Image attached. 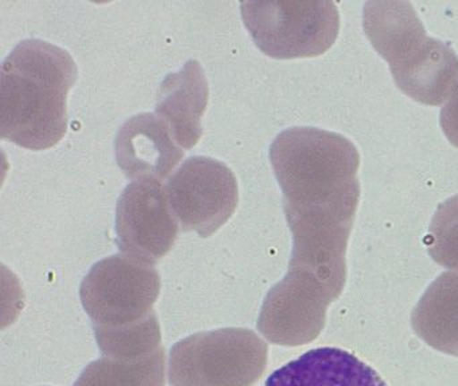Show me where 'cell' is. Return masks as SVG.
<instances>
[{
    "label": "cell",
    "instance_id": "6da1fadb",
    "mask_svg": "<svg viewBox=\"0 0 458 386\" xmlns=\"http://www.w3.org/2000/svg\"><path fill=\"white\" fill-rule=\"evenodd\" d=\"M79 78L71 54L39 39L18 43L0 70V137L31 150L68 130V93Z\"/></svg>",
    "mask_w": 458,
    "mask_h": 386
},
{
    "label": "cell",
    "instance_id": "7a4b0ae2",
    "mask_svg": "<svg viewBox=\"0 0 458 386\" xmlns=\"http://www.w3.org/2000/svg\"><path fill=\"white\" fill-rule=\"evenodd\" d=\"M269 155L284 211L353 222L360 155L350 139L323 129L291 128L276 137Z\"/></svg>",
    "mask_w": 458,
    "mask_h": 386
},
{
    "label": "cell",
    "instance_id": "3957f363",
    "mask_svg": "<svg viewBox=\"0 0 458 386\" xmlns=\"http://www.w3.org/2000/svg\"><path fill=\"white\" fill-rule=\"evenodd\" d=\"M363 29L410 98L428 106L449 98L458 82V55L447 43L426 34L411 3L367 2Z\"/></svg>",
    "mask_w": 458,
    "mask_h": 386
},
{
    "label": "cell",
    "instance_id": "277c9868",
    "mask_svg": "<svg viewBox=\"0 0 458 386\" xmlns=\"http://www.w3.org/2000/svg\"><path fill=\"white\" fill-rule=\"evenodd\" d=\"M241 13L257 47L276 59L321 55L339 34L334 2L249 0L241 3Z\"/></svg>",
    "mask_w": 458,
    "mask_h": 386
},
{
    "label": "cell",
    "instance_id": "5b68a950",
    "mask_svg": "<svg viewBox=\"0 0 458 386\" xmlns=\"http://www.w3.org/2000/svg\"><path fill=\"white\" fill-rule=\"evenodd\" d=\"M168 198L182 230L208 238L237 209L238 182L229 166L210 157L195 155L168 179Z\"/></svg>",
    "mask_w": 458,
    "mask_h": 386
},
{
    "label": "cell",
    "instance_id": "8992f818",
    "mask_svg": "<svg viewBox=\"0 0 458 386\" xmlns=\"http://www.w3.org/2000/svg\"><path fill=\"white\" fill-rule=\"evenodd\" d=\"M157 271L130 256L106 257L82 281L85 310L98 323H131L146 315L159 295Z\"/></svg>",
    "mask_w": 458,
    "mask_h": 386
},
{
    "label": "cell",
    "instance_id": "52a82bcc",
    "mask_svg": "<svg viewBox=\"0 0 458 386\" xmlns=\"http://www.w3.org/2000/svg\"><path fill=\"white\" fill-rule=\"evenodd\" d=\"M116 232L122 251L148 264L173 248L179 222L162 181L138 180L125 188L117 201Z\"/></svg>",
    "mask_w": 458,
    "mask_h": 386
},
{
    "label": "cell",
    "instance_id": "ba28073f",
    "mask_svg": "<svg viewBox=\"0 0 458 386\" xmlns=\"http://www.w3.org/2000/svg\"><path fill=\"white\" fill-rule=\"evenodd\" d=\"M117 165L128 179L162 181L183 158L170 129L154 113L130 118L117 131Z\"/></svg>",
    "mask_w": 458,
    "mask_h": 386
},
{
    "label": "cell",
    "instance_id": "9c48e42d",
    "mask_svg": "<svg viewBox=\"0 0 458 386\" xmlns=\"http://www.w3.org/2000/svg\"><path fill=\"white\" fill-rule=\"evenodd\" d=\"M208 104V80L199 62L191 59L163 80L157 94V115L179 147L191 149L202 137L200 120Z\"/></svg>",
    "mask_w": 458,
    "mask_h": 386
},
{
    "label": "cell",
    "instance_id": "30bf717a",
    "mask_svg": "<svg viewBox=\"0 0 458 386\" xmlns=\"http://www.w3.org/2000/svg\"><path fill=\"white\" fill-rule=\"evenodd\" d=\"M265 386H387L363 361L337 348H318L273 372Z\"/></svg>",
    "mask_w": 458,
    "mask_h": 386
},
{
    "label": "cell",
    "instance_id": "8fae6325",
    "mask_svg": "<svg viewBox=\"0 0 458 386\" xmlns=\"http://www.w3.org/2000/svg\"><path fill=\"white\" fill-rule=\"evenodd\" d=\"M430 236L434 259L458 268V195L439 204L431 220Z\"/></svg>",
    "mask_w": 458,
    "mask_h": 386
},
{
    "label": "cell",
    "instance_id": "7c38bea8",
    "mask_svg": "<svg viewBox=\"0 0 458 386\" xmlns=\"http://www.w3.org/2000/svg\"><path fill=\"white\" fill-rule=\"evenodd\" d=\"M439 123L450 144L458 147V82L455 83L446 104L442 107Z\"/></svg>",
    "mask_w": 458,
    "mask_h": 386
}]
</instances>
